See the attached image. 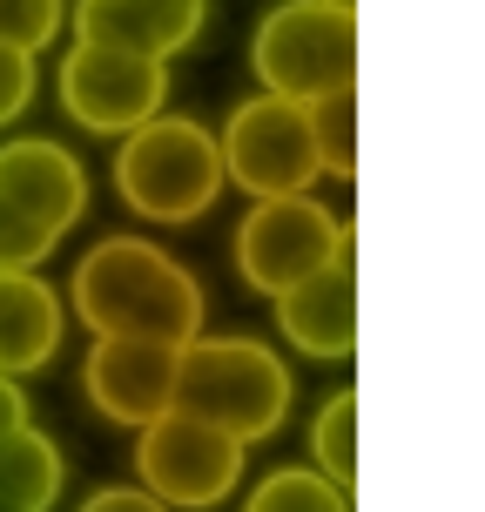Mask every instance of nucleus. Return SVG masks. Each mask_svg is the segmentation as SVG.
<instances>
[{
	"label": "nucleus",
	"mask_w": 485,
	"mask_h": 512,
	"mask_svg": "<svg viewBox=\"0 0 485 512\" xmlns=\"http://www.w3.org/2000/svg\"><path fill=\"white\" fill-rule=\"evenodd\" d=\"M68 310L95 337H162V344H189L209 317L196 270L155 250L149 236H102L68 277Z\"/></svg>",
	"instance_id": "1"
},
{
	"label": "nucleus",
	"mask_w": 485,
	"mask_h": 512,
	"mask_svg": "<svg viewBox=\"0 0 485 512\" xmlns=\"http://www.w3.org/2000/svg\"><path fill=\"white\" fill-rule=\"evenodd\" d=\"M108 176H115V196L142 223H169V230L203 223L209 209L223 203V189H230L216 128H203L196 115H169V108H155L149 122L115 135Z\"/></svg>",
	"instance_id": "2"
},
{
	"label": "nucleus",
	"mask_w": 485,
	"mask_h": 512,
	"mask_svg": "<svg viewBox=\"0 0 485 512\" xmlns=\"http://www.w3.org/2000/svg\"><path fill=\"white\" fill-rule=\"evenodd\" d=\"M297 384L277 344L263 337H209L196 331L176 351V411H196L209 425H223L243 445H263L290 425Z\"/></svg>",
	"instance_id": "3"
},
{
	"label": "nucleus",
	"mask_w": 485,
	"mask_h": 512,
	"mask_svg": "<svg viewBox=\"0 0 485 512\" xmlns=\"http://www.w3.org/2000/svg\"><path fill=\"white\" fill-rule=\"evenodd\" d=\"M88 216V169L54 135L0 149V270H41Z\"/></svg>",
	"instance_id": "4"
},
{
	"label": "nucleus",
	"mask_w": 485,
	"mask_h": 512,
	"mask_svg": "<svg viewBox=\"0 0 485 512\" xmlns=\"http://www.w3.org/2000/svg\"><path fill=\"white\" fill-rule=\"evenodd\" d=\"M250 75L256 88L290 102L358 88V14L324 0H277L250 34Z\"/></svg>",
	"instance_id": "5"
},
{
	"label": "nucleus",
	"mask_w": 485,
	"mask_h": 512,
	"mask_svg": "<svg viewBox=\"0 0 485 512\" xmlns=\"http://www.w3.org/2000/svg\"><path fill=\"white\" fill-rule=\"evenodd\" d=\"M243 438H230L223 425H209L196 411H155L149 425H135V479L149 486L155 506H176V512H209L236 499L243 486Z\"/></svg>",
	"instance_id": "6"
},
{
	"label": "nucleus",
	"mask_w": 485,
	"mask_h": 512,
	"mask_svg": "<svg viewBox=\"0 0 485 512\" xmlns=\"http://www.w3.org/2000/svg\"><path fill=\"white\" fill-rule=\"evenodd\" d=\"M344 250H351V223L331 216L310 189H297V196H250V209H243V223L230 236L236 277L250 283L256 297H283L290 283H304L310 270H324Z\"/></svg>",
	"instance_id": "7"
},
{
	"label": "nucleus",
	"mask_w": 485,
	"mask_h": 512,
	"mask_svg": "<svg viewBox=\"0 0 485 512\" xmlns=\"http://www.w3.org/2000/svg\"><path fill=\"white\" fill-rule=\"evenodd\" d=\"M223 176L243 196H297L324 182V155H317V128H310V102L290 95H243L223 122Z\"/></svg>",
	"instance_id": "8"
},
{
	"label": "nucleus",
	"mask_w": 485,
	"mask_h": 512,
	"mask_svg": "<svg viewBox=\"0 0 485 512\" xmlns=\"http://www.w3.org/2000/svg\"><path fill=\"white\" fill-rule=\"evenodd\" d=\"M61 115L88 135H128L135 122H149L155 108H169V61H155L122 41H88L75 34L61 54Z\"/></svg>",
	"instance_id": "9"
},
{
	"label": "nucleus",
	"mask_w": 485,
	"mask_h": 512,
	"mask_svg": "<svg viewBox=\"0 0 485 512\" xmlns=\"http://www.w3.org/2000/svg\"><path fill=\"white\" fill-rule=\"evenodd\" d=\"M176 351L162 337H95L81 358V398L108 425H149L155 411L176 405Z\"/></svg>",
	"instance_id": "10"
},
{
	"label": "nucleus",
	"mask_w": 485,
	"mask_h": 512,
	"mask_svg": "<svg viewBox=\"0 0 485 512\" xmlns=\"http://www.w3.org/2000/svg\"><path fill=\"white\" fill-rule=\"evenodd\" d=\"M277 304V331L290 351H304L317 364H344L358 351V263L351 250L331 256L324 270H310L304 283H290Z\"/></svg>",
	"instance_id": "11"
},
{
	"label": "nucleus",
	"mask_w": 485,
	"mask_h": 512,
	"mask_svg": "<svg viewBox=\"0 0 485 512\" xmlns=\"http://www.w3.org/2000/svg\"><path fill=\"white\" fill-rule=\"evenodd\" d=\"M209 21V0H68V27L88 41H122L155 61H176L196 48Z\"/></svg>",
	"instance_id": "12"
},
{
	"label": "nucleus",
	"mask_w": 485,
	"mask_h": 512,
	"mask_svg": "<svg viewBox=\"0 0 485 512\" xmlns=\"http://www.w3.org/2000/svg\"><path fill=\"white\" fill-rule=\"evenodd\" d=\"M68 337V304L41 270H0V371L27 378L61 358Z\"/></svg>",
	"instance_id": "13"
},
{
	"label": "nucleus",
	"mask_w": 485,
	"mask_h": 512,
	"mask_svg": "<svg viewBox=\"0 0 485 512\" xmlns=\"http://www.w3.org/2000/svg\"><path fill=\"white\" fill-rule=\"evenodd\" d=\"M68 492V459L48 432H21L0 438V512H48Z\"/></svg>",
	"instance_id": "14"
},
{
	"label": "nucleus",
	"mask_w": 485,
	"mask_h": 512,
	"mask_svg": "<svg viewBox=\"0 0 485 512\" xmlns=\"http://www.w3.org/2000/svg\"><path fill=\"white\" fill-rule=\"evenodd\" d=\"M250 512H351V486L324 479L317 465H277L250 486Z\"/></svg>",
	"instance_id": "15"
},
{
	"label": "nucleus",
	"mask_w": 485,
	"mask_h": 512,
	"mask_svg": "<svg viewBox=\"0 0 485 512\" xmlns=\"http://www.w3.org/2000/svg\"><path fill=\"white\" fill-rule=\"evenodd\" d=\"M310 465H317L324 479H337V486L358 479V391H351V384L317 405V425H310Z\"/></svg>",
	"instance_id": "16"
},
{
	"label": "nucleus",
	"mask_w": 485,
	"mask_h": 512,
	"mask_svg": "<svg viewBox=\"0 0 485 512\" xmlns=\"http://www.w3.org/2000/svg\"><path fill=\"white\" fill-rule=\"evenodd\" d=\"M310 128H317V155H324V176L351 182L358 176V88H331L310 102Z\"/></svg>",
	"instance_id": "17"
},
{
	"label": "nucleus",
	"mask_w": 485,
	"mask_h": 512,
	"mask_svg": "<svg viewBox=\"0 0 485 512\" xmlns=\"http://www.w3.org/2000/svg\"><path fill=\"white\" fill-rule=\"evenodd\" d=\"M61 27H68V0H0V41H14L27 54L54 48Z\"/></svg>",
	"instance_id": "18"
},
{
	"label": "nucleus",
	"mask_w": 485,
	"mask_h": 512,
	"mask_svg": "<svg viewBox=\"0 0 485 512\" xmlns=\"http://www.w3.org/2000/svg\"><path fill=\"white\" fill-rule=\"evenodd\" d=\"M34 88H41V68H34V54L14 48V41H0V128L27 115Z\"/></svg>",
	"instance_id": "19"
},
{
	"label": "nucleus",
	"mask_w": 485,
	"mask_h": 512,
	"mask_svg": "<svg viewBox=\"0 0 485 512\" xmlns=\"http://www.w3.org/2000/svg\"><path fill=\"white\" fill-rule=\"evenodd\" d=\"M88 506H95V512H142V506H155V499H149V486L135 479V486H102V492H88Z\"/></svg>",
	"instance_id": "20"
},
{
	"label": "nucleus",
	"mask_w": 485,
	"mask_h": 512,
	"mask_svg": "<svg viewBox=\"0 0 485 512\" xmlns=\"http://www.w3.org/2000/svg\"><path fill=\"white\" fill-rule=\"evenodd\" d=\"M27 418H34V411H27L21 378H7V371H0V438H7V432H21Z\"/></svg>",
	"instance_id": "21"
},
{
	"label": "nucleus",
	"mask_w": 485,
	"mask_h": 512,
	"mask_svg": "<svg viewBox=\"0 0 485 512\" xmlns=\"http://www.w3.org/2000/svg\"><path fill=\"white\" fill-rule=\"evenodd\" d=\"M324 7H344V14H358V0H324Z\"/></svg>",
	"instance_id": "22"
}]
</instances>
